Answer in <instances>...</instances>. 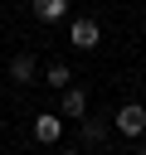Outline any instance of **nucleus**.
<instances>
[{
	"instance_id": "nucleus-1",
	"label": "nucleus",
	"mask_w": 146,
	"mask_h": 155,
	"mask_svg": "<svg viewBox=\"0 0 146 155\" xmlns=\"http://www.w3.org/2000/svg\"><path fill=\"white\" fill-rule=\"evenodd\" d=\"M112 131L127 136V140L146 136V107H141V102H122V107L112 111Z\"/></svg>"
},
{
	"instance_id": "nucleus-8",
	"label": "nucleus",
	"mask_w": 146,
	"mask_h": 155,
	"mask_svg": "<svg viewBox=\"0 0 146 155\" xmlns=\"http://www.w3.org/2000/svg\"><path fill=\"white\" fill-rule=\"evenodd\" d=\"M78 136H83V145H102V140H107V126L92 121V116H83V121H78Z\"/></svg>"
},
{
	"instance_id": "nucleus-3",
	"label": "nucleus",
	"mask_w": 146,
	"mask_h": 155,
	"mask_svg": "<svg viewBox=\"0 0 146 155\" xmlns=\"http://www.w3.org/2000/svg\"><path fill=\"white\" fill-rule=\"evenodd\" d=\"M63 136V116L58 111H34V140L39 145H58Z\"/></svg>"
},
{
	"instance_id": "nucleus-5",
	"label": "nucleus",
	"mask_w": 146,
	"mask_h": 155,
	"mask_svg": "<svg viewBox=\"0 0 146 155\" xmlns=\"http://www.w3.org/2000/svg\"><path fill=\"white\" fill-rule=\"evenodd\" d=\"M58 111H63V116H83V111H88V92H83V87H63Z\"/></svg>"
},
{
	"instance_id": "nucleus-4",
	"label": "nucleus",
	"mask_w": 146,
	"mask_h": 155,
	"mask_svg": "<svg viewBox=\"0 0 146 155\" xmlns=\"http://www.w3.org/2000/svg\"><path fill=\"white\" fill-rule=\"evenodd\" d=\"M10 78H15L19 87L39 82V63H34V53H15V58H10Z\"/></svg>"
},
{
	"instance_id": "nucleus-9",
	"label": "nucleus",
	"mask_w": 146,
	"mask_h": 155,
	"mask_svg": "<svg viewBox=\"0 0 146 155\" xmlns=\"http://www.w3.org/2000/svg\"><path fill=\"white\" fill-rule=\"evenodd\" d=\"M136 155H146V136H141V145H136Z\"/></svg>"
},
{
	"instance_id": "nucleus-2",
	"label": "nucleus",
	"mask_w": 146,
	"mask_h": 155,
	"mask_svg": "<svg viewBox=\"0 0 146 155\" xmlns=\"http://www.w3.org/2000/svg\"><path fill=\"white\" fill-rule=\"evenodd\" d=\"M68 44H73V48H83V53H92V48L102 44V29H97V19H92V15H78V19H68Z\"/></svg>"
},
{
	"instance_id": "nucleus-10",
	"label": "nucleus",
	"mask_w": 146,
	"mask_h": 155,
	"mask_svg": "<svg viewBox=\"0 0 146 155\" xmlns=\"http://www.w3.org/2000/svg\"><path fill=\"white\" fill-rule=\"evenodd\" d=\"M58 155H83V150H58Z\"/></svg>"
},
{
	"instance_id": "nucleus-6",
	"label": "nucleus",
	"mask_w": 146,
	"mask_h": 155,
	"mask_svg": "<svg viewBox=\"0 0 146 155\" xmlns=\"http://www.w3.org/2000/svg\"><path fill=\"white\" fill-rule=\"evenodd\" d=\"M68 5L73 0H34V15L44 24H58V19H68Z\"/></svg>"
},
{
	"instance_id": "nucleus-7",
	"label": "nucleus",
	"mask_w": 146,
	"mask_h": 155,
	"mask_svg": "<svg viewBox=\"0 0 146 155\" xmlns=\"http://www.w3.org/2000/svg\"><path fill=\"white\" fill-rule=\"evenodd\" d=\"M44 82H49L54 92H63V87H73V68H68V63H49V68H44Z\"/></svg>"
}]
</instances>
